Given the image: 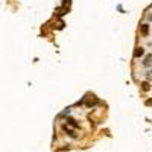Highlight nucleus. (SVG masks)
<instances>
[{"instance_id":"nucleus-5","label":"nucleus","mask_w":152,"mask_h":152,"mask_svg":"<svg viewBox=\"0 0 152 152\" xmlns=\"http://www.w3.org/2000/svg\"><path fill=\"white\" fill-rule=\"evenodd\" d=\"M142 88H143V91H148V90L151 88V87H149V82H143V84H142Z\"/></svg>"},{"instance_id":"nucleus-7","label":"nucleus","mask_w":152,"mask_h":152,"mask_svg":"<svg viewBox=\"0 0 152 152\" xmlns=\"http://www.w3.org/2000/svg\"><path fill=\"white\" fill-rule=\"evenodd\" d=\"M148 81H151V82H152V72L148 73Z\"/></svg>"},{"instance_id":"nucleus-1","label":"nucleus","mask_w":152,"mask_h":152,"mask_svg":"<svg viewBox=\"0 0 152 152\" xmlns=\"http://www.w3.org/2000/svg\"><path fill=\"white\" fill-rule=\"evenodd\" d=\"M96 104H97V97H96V96L91 94V96H87V97H85V105H87L88 108L93 107V105H96Z\"/></svg>"},{"instance_id":"nucleus-3","label":"nucleus","mask_w":152,"mask_h":152,"mask_svg":"<svg viewBox=\"0 0 152 152\" xmlns=\"http://www.w3.org/2000/svg\"><path fill=\"white\" fill-rule=\"evenodd\" d=\"M140 32H142V35L146 37L148 32H149V26H148V24H142V26H140Z\"/></svg>"},{"instance_id":"nucleus-4","label":"nucleus","mask_w":152,"mask_h":152,"mask_svg":"<svg viewBox=\"0 0 152 152\" xmlns=\"http://www.w3.org/2000/svg\"><path fill=\"white\" fill-rule=\"evenodd\" d=\"M143 53H145V50H143L142 47H137V49L134 50V56H136V58H139V56H142Z\"/></svg>"},{"instance_id":"nucleus-8","label":"nucleus","mask_w":152,"mask_h":152,"mask_svg":"<svg viewBox=\"0 0 152 152\" xmlns=\"http://www.w3.org/2000/svg\"><path fill=\"white\" fill-rule=\"evenodd\" d=\"M64 3H65V5H69V3H70V0H64Z\"/></svg>"},{"instance_id":"nucleus-2","label":"nucleus","mask_w":152,"mask_h":152,"mask_svg":"<svg viewBox=\"0 0 152 152\" xmlns=\"http://www.w3.org/2000/svg\"><path fill=\"white\" fill-rule=\"evenodd\" d=\"M143 65H145V67H151V65H152V53H151V55H148V56L145 58Z\"/></svg>"},{"instance_id":"nucleus-6","label":"nucleus","mask_w":152,"mask_h":152,"mask_svg":"<svg viewBox=\"0 0 152 152\" xmlns=\"http://www.w3.org/2000/svg\"><path fill=\"white\" fill-rule=\"evenodd\" d=\"M146 105H148V107H152V99H148V100H146Z\"/></svg>"}]
</instances>
